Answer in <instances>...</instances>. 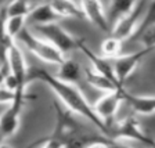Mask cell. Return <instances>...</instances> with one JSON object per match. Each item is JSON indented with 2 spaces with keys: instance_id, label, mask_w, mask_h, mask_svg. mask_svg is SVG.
Wrapping results in <instances>:
<instances>
[{
  "instance_id": "cell-10",
  "label": "cell",
  "mask_w": 155,
  "mask_h": 148,
  "mask_svg": "<svg viewBox=\"0 0 155 148\" xmlns=\"http://www.w3.org/2000/svg\"><path fill=\"white\" fill-rule=\"evenodd\" d=\"M143 13H144V0H139V3L136 4L129 14H126L114 24V26L111 28V35L120 39L122 42L133 38L136 31L139 29V22Z\"/></svg>"
},
{
  "instance_id": "cell-20",
  "label": "cell",
  "mask_w": 155,
  "mask_h": 148,
  "mask_svg": "<svg viewBox=\"0 0 155 148\" xmlns=\"http://www.w3.org/2000/svg\"><path fill=\"white\" fill-rule=\"evenodd\" d=\"M31 10H32V6L29 3V0H11L6 6L7 17H13V15L28 17Z\"/></svg>"
},
{
  "instance_id": "cell-9",
  "label": "cell",
  "mask_w": 155,
  "mask_h": 148,
  "mask_svg": "<svg viewBox=\"0 0 155 148\" xmlns=\"http://www.w3.org/2000/svg\"><path fill=\"white\" fill-rule=\"evenodd\" d=\"M123 90H125V87L119 89V90L105 91L103 97H100L96 103L91 104L93 110L103 119V122L108 126V129H110L111 123L114 122V116L116 115L120 104L125 103L123 101Z\"/></svg>"
},
{
  "instance_id": "cell-23",
  "label": "cell",
  "mask_w": 155,
  "mask_h": 148,
  "mask_svg": "<svg viewBox=\"0 0 155 148\" xmlns=\"http://www.w3.org/2000/svg\"><path fill=\"white\" fill-rule=\"evenodd\" d=\"M15 98V90H11L8 87H0V104H10Z\"/></svg>"
},
{
  "instance_id": "cell-15",
  "label": "cell",
  "mask_w": 155,
  "mask_h": 148,
  "mask_svg": "<svg viewBox=\"0 0 155 148\" xmlns=\"http://www.w3.org/2000/svg\"><path fill=\"white\" fill-rule=\"evenodd\" d=\"M48 3H50V6L55 10V13L61 18L62 17L79 18V19L84 18V14L81 4H78L75 0H48Z\"/></svg>"
},
{
  "instance_id": "cell-16",
  "label": "cell",
  "mask_w": 155,
  "mask_h": 148,
  "mask_svg": "<svg viewBox=\"0 0 155 148\" xmlns=\"http://www.w3.org/2000/svg\"><path fill=\"white\" fill-rule=\"evenodd\" d=\"M137 3H139V0H111L110 8H108V13H107L110 28H112L114 24L116 21H119L122 17L129 14Z\"/></svg>"
},
{
  "instance_id": "cell-6",
  "label": "cell",
  "mask_w": 155,
  "mask_h": 148,
  "mask_svg": "<svg viewBox=\"0 0 155 148\" xmlns=\"http://www.w3.org/2000/svg\"><path fill=\"white\" fill-rule=\"evenodd\" d=\"M35 96H31L25 91H15V98L8 104L7 110L0 116V144L4 139L13 136L19 127V119H21V112H22L24 104L28 100H33Z\"/></svg>"
},
{
  "instance_id": "cell-3",
  "label": "cell",
  "mask_w": 155,
  "mask_h": 148,
  "mask_svg": "<svg viewBox=\"0 0 155 148\" xmlns=\"http://www.w3.org/2000/svg\"><path fill=\"white\" fill-rule=\"evenodd\" d=\"M7 67H8V74L6 79V87L15 91L25 93L26 86H28V69L29 67L26 65L24 53L21 50L17 42L14 40L11 43L7 53Z\"/></svg>"
},
{
  "instance_id": "cell-5",
  "label": "cell",
  "mask_w": 155,
  "mask_h": 148,
  "mask_svg": "<svg viewBox=\"0 0 155 148\" xmlns=\"http://www.w3.org/2000/svg\"><path fill=\"white\" fill-rule=\"evenodd\" d=\"M35 31L39 33V36H42L50 43H53L64 54L74 51V50H79L82 42H83V39H78L72 36L57 22L46 24V25H35Z\"/></svg>"
},
{
  "instance_id": "cell-4",
  "label": "cell",
  "mask_w": 155,
  "mask_h": 148,
  "mask_svg": "<svg viewBox=\"0 0 155 148\" xmlns=\"http://www.w3.org/2000/svg\"><path fill=\"white\" fill-rule=\"evenodd\" d=\"M17 39L22 43L24 47H26L33 55H36L39 60L45 62L60 65L65 60V54L61 50H58L53 43L46 40L45 38L31 32L28 28H24L17 36Z\"/></svg>"
},
{
  "instance_id": "cell-7",
  "label": "cell",
  "mask_w": 155,
  "mask_h": 148,
  "mask_svg": "<svg viewBox=\"0 0 155 148\" xmlns=\"http://www.w3.org/2000/svg\"><path fill=\"white\" fill-rule=\"evenodd\" d=\"M110 137L112 140H134L145 145H155V141L145 134L134 116H129L118 123H111Z\"/></svg>"
},
{
  "instance_id": "cell-1",
  "label": "cell",
  "mask_w": 155,
  "mask_h": 148,
  "mask_svg": "<svg viewBox=\"0 0 155 148\" xmlns=\"http://www.w3.org/2000/svg\"><path fill=\"white\" fill-rule=\"evenodd\" d=\"M33 81H40L45 84H47L68 110L72 111L76 115L86 118L87 120H90L94 126H97L100 129V132L103 134L110 137L108 126L96 113V111L93 110V105L89 104L86 97L79 90V87L75 86V83L62 81L58 76L51 75L50 72H47L46 69H43L40 67H33L28 69V82H33Z\"/></svg>"
},
{
  "instance_id": "cell-22",
  "label": "cell",
  "mask_w": 155,
  "mask_h": 148,
  "mask_svg": "<svg viewBox=\"0 0 155 148\" xmlns=\"http://www.w3.org/2000/svg\"><path fill=\"white\" fill-rule=\"evenodd\" d=\"M140 42L143 43L144 47H150L154 50L155 48V24H152L145 31H143L141 35H140Z\"/></svg>"
},
{
  "instance_id": "cell-14",
  "label": "cell",
  "mask_w": 155,
  "mask_h": 148,
  "mask_svg": "<svg viewBox=\"0 0 155 148\" xmlns=\"http://www.w3.org/2000/svg\"><path fill=\"white\" fill-rule=\"evenodd\" d=\"M84 74H86L87 83L91 84V86L96 87V89H98V90L104 91V93H105V91H112V90L123 89V86H120L116 81H114L111 77L100 74V72L94 71L93 68H91V69H86Z\"/></svg>"
},
{
  "instance_id": "cell-11",
  "label": "cell",
  "mask_w": 155,
  "mask_h": 148,
  "mask_svg": "<svg viewBox=\"0 0 155 148\" xmlns=\"http://www.w3.org/2000/svg\"><path fill=\"white\" fill-rule=\"evenodd\" d=\"M81 7L83 10L84 18H87L93 25L104 32H111L107 13L104 11V7L100 0H79Z\"/></svg>"
},
{
  "instance_id": "cell-17",
  "label": "cell",
  "mask_w": 155,
  "mask_h": 148,
  "mask_svg": "<svg viewBox=\"0 0 155 148\" xmlns=\"http://www.w3.org/2000/svg\"><path fill=\"white\" fill-rule=\"evenodd\" d=\"M6 21H7L6 7H0V65H7V53H8L11 43L15 40L7 32Z\"/></svg>"
},
{
  "instance_id": "cell-18",
  "label": "cell",
  "mask_w": 155,
  "mask_h": 148,
  "mask_svg": "<svg viewBox=\"0 0 155 148\" xmlns=\"http://www.w3.org/2000/svg\"><path fill=\"white\" fill-rule=\"evenodd\" d=\"M58 67H60V69H58L57 76L60 79L71 82V83H75V82L79 81V77H81V65L78 64L76 61L65 58Z\"/></svg>"
},
{
  "instance_id": "cell-21",
  "label": "cell",
  "mask_w": 155,
  "mask_h": 148,
  "mask_svg": "<svg viewBox=\"0 0 155 148\" xmlns=\"http://www.w3.org/2000/svg\"><path fill=\"white\" fill-rule=\"evenodd\" d=\"M25 15H13V17H7L6 21V29L8 35L13 39H17V36L19 35V32L25 28Z\"/></svg>"
},
{
  "instance_id": "cell-12",
  "label": "cell",
  "mask_w": 155,
  "mask_h": 148,
  "mask_svg": "<svg viewBox=\"0 0 155 148\" xmlns=\"http://www.w3.org/2000/svg\"><path fill=\"white\" fill-rule=\"evenodd\" d=\"M123 101L136 113H140V115L155 113V96H137V94H132L123 90Z\"/></svg>"
},
{
  "instance_id": "cell-2",
  "label": "cell",
  "mask_w": 155,
  "mask_h": 148,
  "mask_svg": "<svg viewBox=\"0 0 155 148\" xmlns=\"http://www.w3.org/2000/svg\"><path fill=\"white\" fill-rule=\"evenodd\" d=\"M55 111V129L47 139L39 140L35 145L43 147H72L75 139L81 136V127L78 126L75 118L72 116V111L67 108L62 110L57 103H54Z\"/></svg>"
},
{
  "instance_id": "cell-19",
  "label": "cell",
  "mask_w": 155,
  "mask_h": 148,
  "mask_svg": "<svg viewBox=\"0 0 155 148\" xmlns=\"http://www.w3.org/2000/svg\"><path fill=\"white\" fill-rule=\"evenodd\" d=\"M122 40L118 38H115V36L111 35L110 38H107L103 42V44H101V51H103V57L105 58H110V60H112V58L118 57V55L120 54V48H122Z\"/></svg>"
},
{
  "instance_id": "cell-13",
  "label": "cell",
  "mask_w": 155,
  "mask_h": 148,
  "mask_svg": "<svg viewBox=\"0 0 155 148\" xmlns=\"http://www.w3.org/2000/svg\"><path fill=\"white\" fill-rule=\"evenodd\" d=\"M61 17L55 13V10L50 6V3H40L36 7H32L26 19H29L33 25H46V24L57 22Z\"/></svg>"
},
{
  "instance_id": "cell-8",
  "label": "cell",
  "mask_w": 155,
  "mask_h": 148,
  "mask_svg": "<svg viewBox=\"0 0 155 148\" xmlns=\"http://www.w3.org/2000/svg\"><path fill=\"white\" fill-rule=\"evenodd\" d=\"M152 51V48L150 47H143L141 50H137L130 54H119L118 57L112 58V67H114V74H115L116 82L120 86L125 87V82L130 77V75L134 72L137 65L140 64L143 58L147 54Z\"/></svg>"
}]
</instances>
